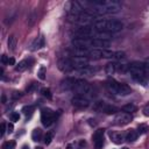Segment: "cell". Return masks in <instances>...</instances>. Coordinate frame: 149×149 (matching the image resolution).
Segmentation results:
<instances>
[{
    "label": "cell",
    "mask_w": 149,
    "mask_h": 149,
    "mask_svg": "<svg viewBox=\"0 0 149 149\" xmlns=\"http://www.w3.org/2000/svg\"><path fill=\"white\" fill-rule=\"evenodd\" d=\"M110 137H111V140H112L115 144H120V143L123 142V136H122L121 134H119V133L111 132V133H110Z\"/></svg>",
    "instance_id": "4fadbf2b"
},
{
    "label": "cell",
    "mask_w": 149,
    "mask_h": 149,
    "mask_svg": "<svg viewBox=\"0 0 149 149\" xmlns=\"http://www.w3.org/2000/svg\"><path fill=\"white\" fill-rule=\"evenodd\" d=\"M136 139H137V133L134 129H129L127 132V134H126V140L128 142H134Z\"/></svg>",
    "instance_id": "e0dca14e"
},
{
    "label": "cell",
    "mask_w": 149,
    "mask_h": 149,
    "mask_svg": "<svg viewBox=\"0 0 149 149\" xmlns=\"http://www.w3.org/2000/svg\"><path fill=\"white\" fill-rule=\"evenodd\" d=\"M8 49L10 50H14L15 49V47H17V37H15V35H11L10 37H8Z\"/></svg>",
    "instance_id": "ffe728a7"
},
{
    "label": "cell",
    "mask_w": 149,
    "mask_h": 149,
    "mask_svg": "<svg viewBox=\"0 0 149 149\" xmlns=\"http://www.w3.org/2000/svg\"><path fill=\"white\" fill-rule=\"evenodd\" d=\"M19 119H20V114L18 112H14V113L11 114V120L12 121H19Z\"/></svg>",
    "instance_id": "1f68e13d"
},
{
    "label": "cell",
    "mask_w": 149,
    "mask_h": 149,
    "mask_svg": "<svg viewBox=\"0 0 149 149\" xmlns=\"http://www.w3.org/2000/svg\"><path fill=\"white\" fill-rule=\"evenodd\" d=\"M149 130V127L147 126V125H140L139 126V133L140 134H144V133H147Z\"/></svg>",
    "instance_id": "4dcf8cb0"
},
{
    "label": "cell",
    "mask_w": 149,
    "mask_h": 149,
    "mask_svg": "<svg viewBox=\"0 0 149 149\" xmlns=\"http://www.w3.org/2000/svg\"><path fill=\"white\" fill-rule=\"evenodd\" d=\"M132 121V115L129 113H126V112H120L115 115V119H114V123L118 125V126H125L127 123H129Z\"/></svg>",
    "instance_id": "ba28073f"
},
{
    "label": "cell",
    "mask_w": 149,
    "mask_h": 149,
    "mask_svg": "<svg viewBox=\"0 0 149 149\" xmlns=\"http://www.w3.org/2000/svg\"><path fill=\"white\" fill-rule=\"evenodd\" d=\"M107 89L113 95L118 96H127L130 93V88L123 83H119L117 81H108L107 82Z\"/></svg>",
    "instance_id": "7a4b0ae2"
},
{
    "label": "cell",
    "mask_w": 149,
    "mask_h": 149,
    "mask_svg": "<svg viewBox=\"0 0 149 149\" xmlns=\"http://www.w3.org/2000/svg\"><path fill=\"white\" fill-rule=\"evenodd\" d=\"M96 29L90 26H82L76 30V36L79 39H95Z\"/></svg>",
    "instance_id": "8992f818"
},
{
    "label": "cell",
    "mask_w": 149,
    "mask_h": 149,
    "mask_svg": "<svg viewBox=\"0 0 149 149\" xmlns=\"http://www.w3.org/2000/svg\"><path fill=\"white\" fill-rule=\"evenodd\" d=\"M35 149H42V148H41V147H37V148H35Z\"/></svg>",
    "instance_id": "ab89813d"
},
{
    "label": "cell",
    "mask_w": 149,
    "mask_h": 149,
    "mask_svg": "<svg viewBox=\"0 0 149 149\" xmlns=\"http://www.w3.org/2000/svg\"><path fill=\"white\" fill-rule=\"evenodd\" d=\"M52 137H54V134L52 133H47L46 135H44V143L48 146V144H50L51 143V141H52Z\"/></svg>",
    "instance_id": "83f0119b"
},
{
    "label": "cell",
    "mask_w": 149,
    "mask_h": 149,
    "mask_svg": "<svg viewBox=\"0 0 149 149\" xmlns=\"http://www.w3.org/2000/svg\"><path fill=\"white\" fill-rule=\"evenodd\" d=\"M123 28V23L115 19H100L95 22V29L104 33H117Z\"/></svg>",
    "instance_id": "6da1fadb"
},
{
    "label": "cell",
    "mask_w": 149,
    "mask_h": 149,
    "mask_svg": "<svg viewBox=\"0 0 149 149\" xmlns=\"http://www.w3.org/2000/svg\"><path fill=\"white\" fill-rule=\"evenodd\" d=\"M72 91L77 92L79 96H89L92 93V86L84 79H76Z\"/></svg>",
    "instance_id": "3957f363"
},
{
    "label": "cell",
    "mask_w": 149,
    "mask_h": 149,
    "mask_svg": "<svg viewBox=\"0 0 149 149\" xmlns=\"http://www.w3.org/2000/svg\"><path fill=\"white\" fill-rule=\"evenodd\" d=\"M36 19H37V13H36V11L35 10H33L30 13H29V15H28V20H27V22H28V26H34V23H35V21H36Z\"/></svg>",
    "instance_id": "2e32d148"
},
{
    "label": "cell",
    "mask_w": 149,
    "mask_h": 149,
    "mask_svg": "<svg viewBox=\"0 0 149 149\" xmlns=\"http://www.w3.org/2000/svg\"><path fill=\"white\" fill-rule=\"evenodd\" d=\"M43 47H44V37L43 36H39L30 44V50L32 51H36V50H39V49H41Z\"/></svg>",
    "instance_id": "7c38bea8"
},
{
    "label": "cell",
    "mask_w": 149,
    "mask_h": 149,
    "mask_svg": "<svg viewBox=\"0 0 149 149\" xmlns=\"http://www.w3.org/2000/svg\"><path fill=\"white\" fill-rule=\"evenodd\" d=\"M143 65H144V70H146V73H147V74H149V58H147V59L144 61Z\"/></svg>",
    "instance_id": "d6a6232c"
},
{
    "label": "cell",
    "mask_w": 149,
    "mask_h": 149,
    "mask_svg": "<svg viewBox=\"0 0 149 149\" xmlns=\"http://www.w3.org/2000/svg\"><path fill=\"white\" fill-rule=\"evenodd\" d=\"M122 149H128V148H126V147H125V148H122Z\"/></svg>",
    "instance_id": "b9f144b4"
},
{
    "label": "cell",
    "mask_w": 149,
    "mask_h": 149,
    "mask_svg": "<svg viewBox=\"0 0 149 149\" xmlns=\"http://www.w3.org/2000/svg\"><path fill=\"white\" fill-rule=\"evenodd\" d=\"M143 114L146 117H149V107H144L143 108Z\"/></svg>",
    "instance_id": "d590c367"
},
{
    "label": "cell",
    "mask_w": 149,
    "mask_h": 149,
    "mask_svg": "<svg viewBox=\"0 0 149 149\" xmlns=\"http://www.w3.org/2000/svg\"><path fill=\"white\" fill-rule=\"evenodd\" d=\"M69 18L72 22H76L81 26H89V23L95 19V15L88 12H82L79 14H70Z\"/></svg>",
    "instance_id": "277c9868"
},
{
    "label": "cell",
    "mask_w": 149,
    "mask_h": 149,
    "mask_svg": "<svg viewBox=\"0 0 149 149\" xmlns=\"http://www.w3.org/2000/svg\"><path fill=\"white\" fill-rule=\"evenodd\" d=\"M114 51L108 49H101V58H113Z\"/></svg>",
    "instance_id": "7402d4cb"
},
{
    "label": "cell",
    "mask_w": 149,
    "mask_h": 149,
    "mask_svg": "<svg viewBox=\"0 0 149 149\" xmlns=\"http://www.w3.org/2000/svg\"><path fill=\"white\" fill-rule=\"evenodd\" d=\"M126 58V54L123 51H114V55H113V59H117V61H120V59H123Z\"/></svg>",
    "instance_id": "d4e9b609"
},
{
    "label": "cell",
    "mask_w": 149,
    "mask_h": 149,
    "mask_svg": "<svg viewBox=\"0 0 149 149\" xmlns=\"http://www.w3.org/2000/svg\"><path fill=\"white\" fill-rule=\"evenodd\" d=\"M1 101H3V103H6V97H5L4 95H3V97H1Z\"/></svg>",
    "instance_id": "f35d334b"
},
{
    "label": "cell",
    "mask_w": 149,
    "mask_h": 149,
    "mask_svg": "<svg viewBox=\"0 0 149 149\" xmlns=\"http://www.w3.org/2000/svg\"><path fill=\"white\" fill-rule=\"evenodd\" d=\"M117 70H118V64H115V63H108L105 66V72L107 74H114Z\"/></svg>",
    "instance_id": "9a60e30c"
},
{
    "label": "cell",
    "mask_w": 149,
    "mask_h": 149,
    "mask_svg": "<svg viewBox=\"0 0 149 149\" xmlns=\"http://www.w3.org/2000/svg\"><path fill=\"white\" fill-rule=\"evenodd\" d=\"M15 144H17L15 141H12V140H11V141L5 142L4 146H3V148H4V149H14V148H15Z\"/></svg>",
    "instance_id": "4316f807"
},
{
    "label": "cell",
    "mask_w": 149,
    "mask_h": 149,
    "mask_svg": "<svg viewBox=\"0 0 149 149\" xmlns=\"http://www.w3.org/2000/svg\"><path fill=\"white\" fill-rule=\"evenodd\" d=\"M13 128H14V127H13V123H10V125H8V132L12 133V132H13Z\"/></svg>",
    "instance_id": "74e56055"
},
{
    "label": "cell",
    "mask_w": 149,
    "mask_h": 149,
    "mask_svg": "<svg viewBox=\"0 0 149 149\" xmlns=\"http://www.w3.org/2000/svg\"><path fill=\"white\" fill-rule=\"evenodd\" d=\"M27 68H28V61H27V59H23V61H21V62L15 66V70L19 71V72H21V71H25Z\"/></svg>",
    "instance_id": "44dd1931"
},
{
    "label": "cell",
    "mask_w": 149,
    "mask_h": 149,
    "mask_svg": "<svg viewBox=\"0 0 149 149\" xmlns=\"http://www.w3.org/2000/svg\"><path fill=\"white\" fill-rule=\"evenodd\" d=\"M74 82H76L74 78H65V81L62 82V88L66 89V90H72L73 85H74Z\"/></svg>",
    "instance_id": "5bb4252c"
},
{
    "label": "cell",
    "mask_w": 149,
    "mask_h": 149,
    "mask_svg": "<svg viewBox=\"0 0 149 149\" xmlns=\"http://www.w3.org/2000/svg\"><path fill=\"white\" fill-rule=\"evenodd\" d=\"M57 64H58V69H59L61 71H63V72H71V71L74 70V69L72 68V65H71V63H70V59H69L68 57L61 58Z\"/></svg>",
    "instance_id": "30bf717a"
},
{
    "label": "cell",
    "mask_w": 149,
    "mask_h": 149,
    "mask_svg": "<svg viewBox=\"0 0 149 149\" xmlns=\"http://www.w3.org/2000/svg\"><path fill=\"white\" fill-rule=\"evenodd\" d=\"M118 111H119V108H118V107L112 106V105H107V104H106V106H105V108H104V111H103V112H105L106 114H115Z\"/></svg>",
    "instance_id": "d6986e66"
},
{
    "label": "cell",
    "mask_w": 149,
    "mask_h": 149,
    "mask_svg": "<svg viewBox=\"0 0 149 149\" xmlns=\"http://www.w3.org/2000/svg\"><path fill=\"white\" fill-rule=\"evenodd\" d=\"M122 111L125 112H135L136 111V106L134 104H127L122 106Z\"/></svg>",
    "instance_id": "cb8c5ba5"
},
{
    "label": "cell",
    "mask_w": 149,
    "mask_h": 149,
    "mask_svg": "<svg viewBox=\"0 0 149 149\" xmlns=\"http://www.w3.org/2000/svg\"><path fill=\"white\" fill-rule=\"evenodd\" d=\"M104 129H97L93 134V142L97 149H100L104 146Z\"/></svg>",
    "instance_id": "8fae6325"
},
{
    "label": "cell",
    "mask_w": 149,
    "mask_h": 149,
    "mask_svg": "<svg viewBox=\"0 0 149 149\" xmlns=\"http://www.w3.org/2000/svg\"><path fill=\"white\" fill-rule=\"evenodd\" d=\"M8 59H10V58H8L6 55H3V56H1V63H3V64H8Z\"/></svg>",
    "instance_id": "836d02e7"
},
{
    "label": "cell",
    "mask_w": 149,
    "mask_h": 149,
    "mask_svg": "<svg viewBox=\"0 0 149 149\" xmlns=\"http://www.w3.org/2000/svg\"><path fill=\"white\" fill-rule=\"evenodd\" d=\"M23 149H29V148L28 147H23Z\"/></svg>",
    "instance_id": "60d3db41"
},
{
    "label": "cell",
    "mask_w": 149,
    "mask_h": 149,
    "mask_svg": "<svg viewBox=\"0 0 149 149\" xmlns=\"http://www.w3.org/2000/svg\"><path fill=\"white\" fill-rule=\"evenodd\" d=\"M32 139H33V141H36V142L40 141L42 139V130L40 128L34 129L33 133H32Z\"/></svg>",
    "instance_id": "ac0fdd59"
},
{
    "label": "cell",
    "mask_w": 149,
    "mask_h": 149,
    "mask_svg": "<svg viewBox=\"0 0 149 149\" xmlns=\"http://www.w3.org/2000/svg\"><path fill=\"white\" fill-rule=\"evenodd\" d=\"M8 64H11V65H14V64H15V59H14L13 57H10V59H8Z\"/></svg>",
    "instance_id": "8d00e7d4"
},
{
    "label": "cell",
    "mask_w": 149,
    "mask_h": 149,
    "mask_svg": "<svg viewBox=\"0 0 149 149\" xmlns=\"http://www.w3.org/2000/svg\"><path fill=\"white\" fill-rule=\"evenodd\" d=\"M133 79H134L135 82L142 84V85H147V79H146L144 76H133Z\"/></svg>",
    "instance_id": "484cf974"
},
{
    "label": "cell",
    "mask_w": 149,
    "mask_h": 149,
    "mask_svg": "<svg viewBox=\"0 0 149 149\" xmlns=\"http://www.w3.org/2000/svg\"><path fill=\"white\" fill-rule=\"evenodd\" d=\"M22 112H23V114H25L26 117H30V115L33 114V112H34V106H32V105L25 106V107L22 108Z\"/></svg>",
    "instance_id": "603a6c76"
},
{
    "label": "cell",
    "mask_w": 149,
    "mask_h": 149,
    "mask_svg": "<svg viewBox=\"0 0 149 149\" xmlns=\"http://www.w3.org/2000/svg\"><path fill=\"white\" fill-rule=\"evenodd\" d=\"M127 71L133 76H144L146 77V70L144 65L141 62H133L129 65H127Z\"/></svg>",
    "instance_id": "5b68a950"
},
{
    "label": "cell",
    "mask_w": 149,
    "mask_h": 149,
    "mask_svg": "<svg viewBox=\"0 0 149 149\" xmlns=\"http://www.w3.org/2000/svg\"><path fill=\"white\" fill-rule=\"evenodd\" d=\"M41 93L43 95V97H46V98H48V99H51L52 98V95H51V91L49 90V89H42L41 90Z\"/></svg>",
    "instance_id": "f546056e"
},
{
    "label": "cell",
    "mask_w": 149,
    "mask_h": 149,
    "mask_svg": "<svg viewBox=\"0 0 149 149\" xmlns=\"http://www.w3.org/2000/svg\"><path fill=\"white\" fill-rule=\"evenodd\" d=\"M5 127H6V125L3 122L1 123V132H0V135H1V136H4V134H5Z\"/></svg>",
    "instance_id": "e575fe53"
},
{
    "label": "cell",
    "mask_w": 149,
    "mask_h": 149,
    "mask_svg": "<svg viewBox=\"0 0 149 149\" xmlns=\"http://www.w3.org/2000/svg\"><path fill=\"white\" fill-rule=\"evenodd\" d=\"M55 120V113L49 110V108H43L42 112H41V121H42V125L46 126V127H49L52 125Z\"/></svg>",
    "instance_id": "52a82bcc"
},
{
    "label": "cell",
    "mask_w": 149,
    "mask_h": 149,
    "mask_svg": "<svg viewBox=\"0 0 149 149\" xmlns=\"http://www.w3.org/2000/svg\"><path fill=\"white\" fill-rule=\"evenodd\" d=\"M37 74H39V78H40V79L44 81V79H46V68H44V66H41V68L39 69Z\"/></svg>",
    "instance_id": "f1b7e54d"
},
{
    "label": "cell",
    "mask_w": 149,
    "mask_h": 149,
    "mask_svg": "<svg viewBox=\"0 0 149 149\" xmlns=\"http://www.w3.org/2000/svg\"><path fill=\"white\" fill-rule=\"evenodd\" d=\"M71 103H72L73 106H76L78 108H85V107H88L90 105L89 99L84 98L83 96H76V97H73L71 99Z\"/></svg>",
    "instance_id": "9c48e42d"
}]
</instances>
